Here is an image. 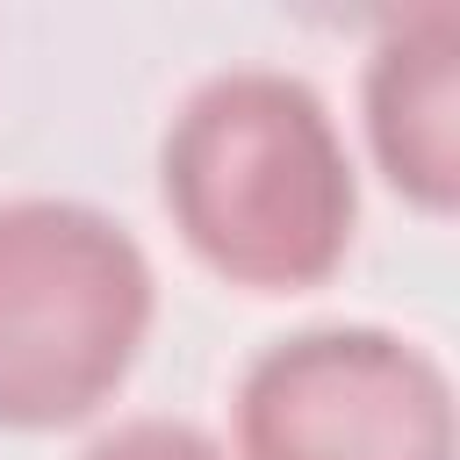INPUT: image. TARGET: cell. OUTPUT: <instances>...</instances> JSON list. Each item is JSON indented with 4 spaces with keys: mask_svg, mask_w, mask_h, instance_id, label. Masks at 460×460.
I'll return each mask as SVG.
<instances>
[{
    "mask_svg": "<svg viewBox=\"0 0 460 460\" xmlns=\"http://www.w3.org/2000/svg\"><path fill=\"white\" fill-rule=\"evenodd\" d=\"M180 244L230 288L295 295L345 266L359 223L352 151L323 93L273 65L208 72L158 137Z\"/></svg>",
    "mask_w": 460,
    "mask_h": 460,
    "instance_id": "1",
    "label": "cell"
},
{
    "mask_svg": "<svg viewBox=\"0 0 460 460\" xmlns=\"http://www.w3.org/2000/svg\"><path fill=\"white\" fill-rule=\"evenodd\" d=\"M158 316L144 244L93 201H0V431H65L137 367Z\"/></svg>",
    "mask_w": 460,
    "mask_h": 460,
    "instance_id": "2",
    "label": "cell"
},
{
    "mask_svg": "<svg viewBox=\"0 0 460 460\" xmlns=\"http://www.w3.org/2000/svg\"><path fill=\"white\" fill-rule=\"evenodd\" d=\"M237 460H453L446 367L381 323H309L237 374Z\"/></svg>",
    "mask_w": 460,
    "mask_h": 460,
    "instance_id": "3",
    "label": "cell"
},
{
    "mask_svg": "<svg viewBox=\"0 0 460 460\" xmlns=\"http://www.w3.org/2000/svg\"><path fill=\"white\" fill-rule=\"evenodd\" d=\"M367 151L381 180L424 216H453L460 201V14L410 7L395 14L359 79Z\"/></svg>",
    "mask_w": 460,
    "mask_h": 460,
    "instance_id": "4",
    "label": "cell"
},
{
    "mask_svg": "<svg viewBox=\"0 0 460 460\" xmlns=\"http://www.w3.org/2000/svg\"><path fill=\"white\" fill-rule=\"evenodd\" d=\"M79 460H230V453L187 417H129L115 431H101Z\"/></svg>",
    "mask_w": 460,
    "mask_h": 460,
    "instance_id": "5",
    "label": "cell"
}]
</instances>
